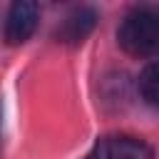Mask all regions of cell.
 <instances>
[{
  "instance_id": "cell-1",
  "label": "cell",
  "mask_w": 159,
  "mask_h": 159,
  "mask_svg": "<svg viewBox=\"0 0 159 159\" xmlns=\"http://www.w3.org/2000/svg\"><path fill=\"white\" fill-rule=\"evenodd\" d=\"M119 47L132 57L159 55V15L152 10H132L117 32Z\"/></svg>"
},
{
  "instance_id": "cell-2",
  "label": "cell",
  "mask_w": 159,
  "mask_h": 159,
  "mask_svg": "<svg viewBox=\"0 0 159 159\" xmlns=\"http://www.w3.org/2000/svg\"><path fill=\"white\" fill-rule=\"evenodd\" d=\"M40 20V7L32 0H17L12 2L5 22V42L7 45H22L30 40Z\"/></svg>"
},
{
  "instance_id": "cell-3",
  "label": "cell",
  "mask_w": 159,
  "mask_h": 159,
  "mask_svg": "<svg viewBox=\"0 0 159 159\" xmlns=\"http://www.w3.org/2000/svg\"><path fill=\"white\" fill-rule=\"evenodd\" d=\"M97 25V12L92 7H75L65 20L62 25L57 27V40L65 42V45H80Z\"/></svg>"
},
{
  "instance_id": "cell-4",
  "label": "cell",
  "mask_w": 159,
  "mask_h": 159,
  "mask_svg": "<svg viewBox=\"0 0 159 159\" xmlns=\"http://www.w3.org/2000/svg\"><path fill=\"white\" fill-rule=\"evenodd\" d=\"M104 159H154V149L132 134H114L102 144Z\"/></svg>"
},
{
  "instance_id": "cell-5",
  "label": "cell",
  "mask_w": 159,
  "mask_h": 159,
  "mask_svg": "<svg viewBox=\"0 0 159 159\" xmlns=\"http://www.w3.org/2000/svg\"><path fill=\"white\" fill-rule=\"evenodd\" d=\"M139 92H142V97L152 107H159V60L149 62L142 70V75H139Z\"/></svg>"
},
{
  "instance_id": "cell-6",
  "label": "cell",
  "mask_w": 159,
  "mask_h": 159,
  "mask_svg": "<svg viewBox=\"0 0 159 159\" xmlns=\"http://www.w3.org/2000/svg\"><path fill=\"white\" fill-rule=\"evenodd\" d=\"M99 157H102V144H97V147H94L87 157H82V159H99Z\"/></svg>"
}]
</instances>
